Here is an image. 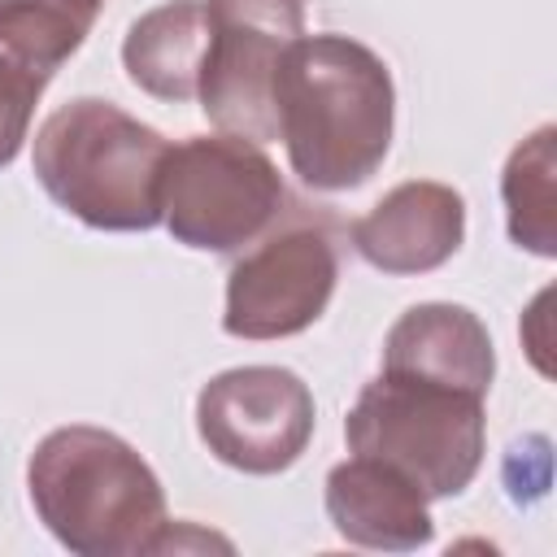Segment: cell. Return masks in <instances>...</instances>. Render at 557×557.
I'll use <instances>...</instances> for the list:
<instances>
[{
	"mask_svg": "<svg viewBox=\"0 0 557 557\" xmlns=\"http://www.w3.org/2000/svg\"><path fill=\"white\" fill-rule=\"evenodd\" d=\"M278 205L283 178L257 139L218 131L170 144L161 170V222L178 244L235 252L278 218Z\"/></svg>",
	"mask_w": 557,
	"mask_h": 557,
	"instance_id": "5",
	"label": "cell"
},
{
	"mask_svg": "<svg viewBox=\"0 0 557 557\" xmlns=\"http://www.w3.org/2000/svg\"><path fill=\"white\" fill-rule=\"evenodd\" d=\"M335 278L339 261L322 226L274 231L231 265L222 331L235 339L300 335L326 313Z\"/></svg>",
	"mask_w": 557,
	"mask_h": 557,
	"instance_id": "8",
	"label": "cell"
},
{
	"mask_svg": "<svg viewBox=\"0 0 557 557\" xmlns=\"http://www.w3.org/2000/svg\"><path fill=\"white\" fill-rule=\"evenodd\" d=\"M196 431L222 466L278 474L313 435V392L283 366H235L200 387Z\"/></svg>",
	"mask_w": 557,
	"mask_h": 557,
	"instance_id": "7",
	"label": "cell"
},
{
	"mask_svg": "<svg viewBox=\"0 0 557 557\" xmlns=\"http://www.w3.org/2000/svg\"><path fill=\"white\" fill-rule=\"evenodd\" d=\"M326 518L348 544L379 553H413L435 535L418 483L357 453L326 474Z\"/></svg>",
	"mask_w": 557,
	"mask_h": 557,
	"instance_id": "10",
	"label": "cell"
},
{
	"mask_svg": "<svg viewBox=\"0 0 557 557\" xmlns=\"http://www.w3.org/2000/svg\"><path fill=\"white\" fill-rule=\"evenodd\" d=\"M44 87H48L44 78H35L30 70H22L0 52V170L22 152Z\"/></svg>",
	"mask_w": 557,
	"mask_h": 557,
	"instance_id": "15",
	"label": "cell"
},
{
	"mask_svg": "<svg viewBox=\"0 0 557 557\" xmlns=\"http://www.w3.org/2000/svg\"><path fill=\"white\" fill-rule=\"evenodd\" d=\"M383 370L487 396L496 374L492 335L466 305L426 300L405 309L383 339Z\"/></svg>",
	"mask_w": 557,
	"mask_h": 557,
	"instance_id": "11",
	"label": "cell"
},
{
	"mask_svg": "<svg viewBox=\"0 0 557 557\" xmlns=\"http://www.w3.org/2000/svg\"><path fill=\"white\" fill-rule=\"evenodd\" d=\"M553 126H540L531 139H522L500 174V196H505V218H509V239L535 257L557 252V196H553Z\"/></svg>",
	"mask_w": 557,
	"mask_h": 557,
	"instance_id": "14",
	"label": "cell"
},
{
	"mask_svg": "<svg viewBox=\"0 0 557 557\" xmlns=\"http://www.w3.org/2000/svg\"><path fill=\"white\" fill-rule=\"evenodd\" d=\"M274 122L305 187L352 191L392 148V70L352 35H300L274 74Z\"/></svg>",
	"mask_w": 557,
	"mask_h": 557,
	"instance_id": "1",
	"label": "cell"
},
{
	"mask_svg": "<svg viewBox=\"0 0 557 557\" xmlns=\"http://www.w3.org/2000/svg\"><path fill=\"white\" fill-rule=\"evenodd\" d=\"M209 48L196 100L205 117L244 139H278L274 74L283 52L305 35V0H205Z\"/></svg>",
	"mask_w": 557,
	"mask_h": 557,
	"instance_id": "6",
	"label": "cell"
},
{
	"mask_svg": "<svg viewBox=\"0 0 557 557\" xmlns=\"http://www.w3.org/2000/svg\"><path fill=\"white\" fill-rule=\"evenodd\" d=\"M483 435V396L387 370L357 392V405L344 418L348 448L400 470L426 500L457 496L474 483Z\"/></svg>",
	"mask_w": 557,
	"mask_h": 557,
	"instance_id": "4",
	"label": "cell"
},
{
	"mask_svg": "<svg viewBox=\"0 0 557 557\" xmlns=\"http://www.w3.org/2000/svg\"><path fill=\"white\" fill-rule=\"evenodd\" d=\"M209 48L205 0H165L131 22L122 39V65L131 83L157 100H191Z\"/></svg>",
	"mask_w": 557,
	"mask_h": 557,
	"instance_id": "12",
	"label": "cell"
},
{
	"mask_svg": "<svg viewBox=\"0 0 557 557\" xmlns=\"http://www.w3.org/2000/svg\"><path fill=\"white\" fill-rule=\"evenodd\" d=\"M100 4L104 0H0V52L48 83L91 35Z\"/></svg>",
	"mask_w": 557,
	"mask_h": 557,
	"instance_id": "13",
	"label": "cell"
},
{
	"mask_svg": "<svg viewBox=\"0 0 557 557\" xmlns=\"http://www.w3.org/2000/svg\"><path fill=\"white\" fill-rule=\"evenodd\" d=\"M26 492L52 540L78 557L157 553L165 492L152 466L104 426H57L26 461Z\"/></svg>",
	"mask_w": 557,
	"mask_h": 557,
	"instance_id": "2",
	"label": "cell"
},
{
	"mask_svg": "<svg viewBox=\"0 0 557 557\" xmlns=\"http://www.w3.org/2000/svg\"><path fill=\"white\" fill-rule=\"evenodd\" d=\"M466 239V200L435 178L392 187L370 213L352 222V248L383 274H426L444 265Z\"/></svg>",
	"mask_w": 557,
	"mask_h": 557,
	"instance_id": "9",
	"label": "cell"
},
{
	"mask_svg": "<svg viewBox=\"0 0 557 557\" xmlns=\"http://www.w3.org/2000/svg\"><path fill=\"white\" fill-rule=\"evenodd\" d=\"M35 178L96 231H148L161 222V170L170 139L113 100L78 96L35 131Z\"/></svg>",
	"mask_w": 557,
	"mask_h": 557,
	"instance_id": "3",
	"label": "cell"
}]
</instances>
